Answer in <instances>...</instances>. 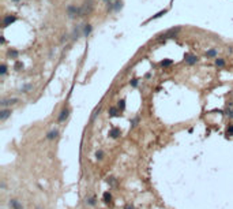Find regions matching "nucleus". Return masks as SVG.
Wrapping results in <instances>:
<instances>
[{
	"label": "nucleus",
	"instance_id": "3",
	"mask_svg": "<svg viewBox=\"0 0 233 209\" xmlns=\"http://www.w3.org/2000/svg\"><path fill=\"white\" fill-rule=\"evenodd\" d=\"M15 19H16V18H15L14 15H7V16L4 18V21H3V25H4V26H8V25H11L13 22H15Z\"/></svg>",
	"mask_w": 233,
	"mask_h": 209
},
{
	"label": "nucleus",
	"instance_id": "2",
	"mask_svg": "<svg viewBox=\"0 0 233 209\" xmlns=\"http://www.w3.org/2000/svg\"><path fill=\"white\" fill-rule=\"evenodd\" d=\"M68 113H70L68 108H64V109L60 112V115H59V122H64L65 119L68 118Z\"/></svg>",
	"mask_w": 233,
	"mask_h": 209
},
{
	"label": "nucleus",
	"instance_id": "9",
	"mask_svg": "<svg viewBox=\"0 0 233 209\" xmlns=\"http://www.w3.org/2000/svg\"><path fill=\"white\" fill-rule=\"evenodd\" d=\"M102 198H104V202L105 204H109V202L112 201V194L109 191H105L104 195H102Z\"/></svg>",
	"mask_w": 233,
	"mask_h": 209
},
{
	"label": "nucleus",
	"instance_id": "25",
	"mask_svg": "<svg viewBox=\"0 0 233 209\" xmlns=\"http://www.w3.org/2000/svg\"><path fill=\"white\" fill-rule=\"evenodd\" d=\"M22 67H23V64H22V63H19V62H18V63L15 64V68H22Z\"/></svg>",
	"mask_w": 233,
	"mask_h": 209
},
{
	"label": "nucleus",
	"instance_id": "7",
	"mask_svg": "<svg viewBox=\"0 0 233 209\" xmlns=\"http://www.w3.org/2000/svg\"><path fill=\"white\" fill-rule=\"evenodd\" d=\"M10 115H11V109H3L2 115H0V120H5Z\"/></svg>",
	"mask_w": 233,
	"mask_h": 209
},
{
	"label": "nucleus",
	"instance_id": "11",
	"mask_svg": "<svg viewBox=\"0 0 233 209\" xmlns=\"http://www.w3.org/2000/svg\"><path fill=\"white\" fill-rule=\"evenodd\" d=\"M206 56H207V57H214V56H217V51H216V49H210V51L206 53Z\"/></svg>",
	"mask_w": 233,
	"mask_h": 209
},
{
	"label": "nucleus",
	"instance_id": "15",
	"mask_svg": "<svg viewBox=\"0 0 233 209\" xmlns=\"http://www.w3.org/2000/svg\"><path fill=\"white\" fill-rule=\"evenodd\" d=\"M216 64L218 66V67H224V66H225L224 59H217V60H216Z\"/></svg>",
	"mask_w": 233,
	"mask_h": 209
},
{
	"label": "nucleus",
	"instance_id": "14",
	"mask_svg": "<svg viewBox=\"0 0 233 209\" xmlns=\"http://www.w3.org/2000/svg\"><path fill=\"white\" fill-rule=\"evenodd\" d=\"M117 107H119V109L123 111V109L125 108V101H124V100H120V101H119V104H117Z\"/></svg>",
	"mask_w": 233,
	"mask_h": 209
},
{
	"label": "nucleus",
	"instance_id": "10",
	"mask_svg": "<svg viewBox=\"0 0 233 209\" xmlns=\"http://www.w3.org/2000/svg\"><path fill=\"white\" fill-rule=\"evenodd\" d=\"M109 115L111 116H117L119 115V111L116 107H112V108H109Z\"/></svg>",
	"mask_w": 233,
	"mask_h": 209
},
{
	"label": "nucleus",
	"instance_id": "24",
	"mask_svg": "<svg viewBox=\"0 0 233 209\" xmlns=\"http://www.w3.org/2000/svg\"><path fill=\"white\" fill-rule=\"evenodd\" d=\"M131 85H132L134 88H135V86H138V81H136V79H132V81H131Z\"/></svg>",
	"mask_w": 233,
	"mask_h": 209
},
{
	"label": "nucleus",
	"instance_id": "4",
	"mask_svg": "<svg viewBox=\"0 0 233 209\" xmlns=\"http://www.w3.org/2000/svg\"><path fill=\"white\" fill-rule=\"evenodd\" d=\"M10 206L13 209H23L22 205H21V202L18 200H10Z\"/></svg>",
	"mask_w": 233,
	"mask_h": 209
},
{
	"label": "nucleus",
	"instance_id": "16",
	"mask_svg": "<svg viewBox=\"0 0 233 209\" xmlns=\"http://www.w3.org/2000/svg\"><path fill=\"white\" fill-rule=\"evenodd\" d=\"M5 73H7V66H5V64L3 63V64H2V67H0V74L4 75Z\"/></svg>",
	"mask_w": 233,
	"mask_h": 209
},
{
	"label": "nucleus",
	"instance_id": "17",
	"mask_svg": "<svg viewBox=\"0 0 233 209\" xmlns=\"http://www.w3.org/2000/svg\"><path fill=\"white\" fill-rule=\"evenodd\" d=\"M95 157H97L98 160H102V159H104V152H102V150H98L97 153H95Z\"/></svg>",
	"mask_w": 233,
	"mask_h": 209
},
{
	"label": "nucleus",
	"instance_id": "23",
	"mask_svg": "<svg viewBox=\"0 0 233 209\" xmlns=\"http://www.w3.org/2000/svg\"><path fill=\"white\" fill-rule=\"evenodd\" d=\"M90 32H91V26H90V25H87V26L85 27V34H89Z\"/></svg>",
	"mask_w": 233,
	"mask_h": 209
},
{
	"label": "nucleus",
	"instance_id": "22",
	"mask_svg": "<svg viewBox=\"0 0 233 209\" xmlns=\"http://www.w3.org/2000/svg\"><path fill=\"white\" fill-rule=\"evenodd\" d=\"M8 55H10L11 57H16V56H18V52H16V51H10Z\"/></svg>",
	"mask_w": 233,
	"mask_h": 209
},
{
	"label": "nucleus",
	"instance_id": "27",
	"mask_svg": "<svg viewBox=\"0 0 233 209\" xmlns=\"http://www.w3.org/2000/svg\"><path fill=\"white\" fill-rule=\"evenodd\" d=\"M14 2H19V0H14Z\"/></svg>",
	"mask_w": 233,
	"mask_h": 209
},
{
	"label": "nucleus",
	"instance_id": "19",
	"mask_svg": "<svg viewBox=\"0 0 233 209\" xmlns=\"http://www.w3.org/2000/svg\"><path fill=\"white\" fill-rule=\"evenodd\" d=\"M98 112H100V107H97V108H95V111L93 112V116H91V120H94L95 119V116L98 115Z\"/></svg>",
	"mask_w": 233,
	"mask_h": 209
},
{
	"label": "nucleus",
	"instance_id": "13",
	"mask_svg": "<svg viewBox=\"0 0 233 209\" xmlns=\"http://www.w3.org/2000/svg\"><path fill=\"white\" fill-rule=\"evenodd\" d=\"M86 202H87L89 205H91V206H95V204H97V202H95V197H91V198H89Z\"/></svg>",
	"mask_w": 233,
	"mask_h": 209
},
{
	"label": "nucleus",
	"instance_id": "8",
	"mask_svg": "<svg viewBox=\"0 0 233 209\" xmlns=\"http://www.w3.org/2000/svg\"><path fill=\"white\" fill-rule=\"evenodd\" d=\"M57 134H59L57 130H52V131H49V133L46 134V138H48V140H55L56 137H57Z\"/></svg>",
	"mask_w": 233,
	"mask_h": 209
},
{
	"label": "nucleus",
	"instance_id": "18",
	"mask_svg": "<svg viewBox=\"0 0 233 209\" xmlns=\"http://www.w3.org/2000/svg\"><path fill=\"white\" fill-rule=\"evenodd\" d=\"M138 123H139V118L136 116V118H134L132 120H131V126H132V127H135V126H136V124H138Z\"/></svg>",
	"mask_w": 233,
	"mask_h": 209
},
{
	"label": "nucleus",
	"instance_id": "12",
	"mask_svg": "<svg viewBox=\"0 0 233 209\" xmlns=\"http://www.w3.org/2000/svg\"><path fill=\"white\" fill-rule=\"evenodd\" d=\"M172 63H173V62L168 59V60H162V62H161V66H162V67H169Z\"/></svg>",
	"mask_w": 233,
	"mask_h": 209
},
{
	"label": "nucleus",
	"instance_id": "5",
	"mask_svg": "<svg viewBox=\"0 0 233 209\" xmlns=\"http://www.w3.org/2000/svg\"><path fill=\"white\" fill-rule=\"evenodd\" d=\"M109 135L112 137V138H119V137H120V129L113 127V129L109 131Z\"/></svg>",
	"mask_w": 233,
	"mask_h": 209
},
{
	"label": "nucleus",
	"instance_id": "20",
	"mask_svg": "<svg viewBox=\"0 0 233 209\" xmlns=\"http://www.w3.org/2000/svg\"><path fill=\"white\" fill-rule=\"evenodd\" d=\"M165 13H166V10H164V11H161V13H158V14H157V15H154V16H153V18H150V19H155V18H160V16H161V15H164V14H165Z\"/></svg>",
	"mask_w": 233,
	"mask_h": 209
},
{
	"label": "nucleus",
	"instance_id": "1",
	"mask_svg": "<svg viewBox=\"0 0 233 209\" xmlns=\"http://www.w3.org/2000/svg\"><path fill=\"white\" fill-rule=\"evenodd\" d=\"M184 59H186V63H187V64H191V66L195 64L196 62H198V56L192 55V53H186Z\"/></svg>",
	"mask_w": 233,
	"mask_h": 209
},
{
	"label": "nucleus",
	"instance_id": "21",
	"mask_svg": "<svg viewBox=\"0 0 233 209\" xmlns=\"http://www.w3.org/2000/svg\"><path fill=\"white\" fill-rule=\"evenodd\" d=\"M226 134L228 135H233V126H229L228 130H226Z\"/></svg>",
	"mask_w": 233,
	"mask_h": 209
},
{
	"label": "nucleus",
	"instance_id": "6",
	"mask_svg": "<svg viewBox=\"0 0 233 209\" xmlns=\"http://www.w3.org/2000/svg\"><path fill=\"white\" fill-rule=\"evenodd\" d=\"M18 103V98H8V100H3L2 101V107H7V105H13Z\"/></svg>",
	"mask_w": 233,
	"mask_h": 209
},
{
	"label": "nucleus",
	"instance_id": "26",
	"mask_svg": "<svg viewBox=\"0 0 233 209\" xmlns=\"http://www.w3.org/2000/svg\"><path fill=\"white\" fill-rule=\"evenodd\" d=\"M127 209H134L132 206H127Z\"/></svg>",
	"mask_w": 233,
	"mask_h": 209
}]
</instances>
